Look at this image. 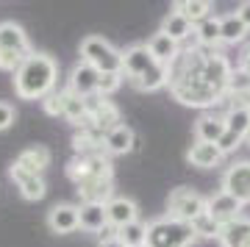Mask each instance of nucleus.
Masks as SVG:
<instances>
[{
	"label": "nucleus",
	"instance_id": "1",
	"mask_svg": "<svg viewBox=\"0 0 250 247\" xmlns=\"http://www.w3.org/2000/svg\"><path fill=\"white\" fill-rule=\"evenodd\" d=\"M231 62L220 50L189 47L181 50L178 59L170 64V95L181 106L214 108L225 97V86L231 78Z\"/></svg>",
	"mask_w": 250,
	"mask_h": 247
},
{
	"label": "nucleus",
	"instance_id": "2",
	"mask_svg": "<svg viewBox=\"0 0 250 247\" xmlns=\"http://www.w3.org/2000/svg\"><path fill=\"white\" fill-rule=\"evenodd\" d=\"M59 89V62L47 53H31L14 72V95L20 100H45Z\"/></svg>",
	"mask_w": 250,
	"mask_h": 247
},
{
	"label": "nucleus",
	"instance_id": "3",
	"mask_svg": "<svg viewBox=\"0 0 250 247\" xmlns=\"http://www.w3.org/2000/svg\"><path fill=\"white\" fill-rule=\"evenodd\" d=\"M31 50V39H28L25 28L17 25L14 20H3L0 22V70L3 72H17V67L25 62Z\"/></svg>",
	"mask_w": 250,
	"mask_h": 247
},
{
	"label": "nucleus",
	"instance_id": "4",
	"mask_svg": "<svg viewBox=\"0 0 250 247\" xmlns=\"http://www.w3.org/2000/svg\"><path fill=\"white\" fill-rule=\"evenodd\" d=\"M197 242L192 225L164 214L147 222V247H192Z\"/></svg>",
	"mask_w": 250,
	"mask_h": 247
},
{
	"label": "nucleus",
	"instance_id": "5",
	"mask_svg": "<svg viewBox=\"0 0 250 247\" xmlns=\"http://www.w3.org/2000/svg\"><path fill=\"white\" fill-rule=\"evenodd\" d=\"M81 62L92 64L100 75H123V50H117L114 44L98 34H89L81 39Z\"/></svg>",
	"mask_w": 250,
	"mask_h": 247
},
{
	"label": "nucleus",
	"instance_id": "6",
	"mask_svg": "<svg viewBox=\"0 0 250 247\" xmlns=\"http://www.w3.org/2000/svg\"><path fill=\"white\" fill-rule=\"evenodd\" d=\"M67 175L75 186L83 181H114V167L106 153H86V156H75L67 164Z\"/></svg>",
	"mask_w": 250,
	"mask_h": 247
},
{
	"label": "nucleus",
	"instance_id": "7",
	"mask_svg": "<svg viewBox=\"0 0 250 247\" xmlns=\"http://www.w3.org/2000/svg\"><path fill=\"white\" fill-rule=\"evenodd\" d=\"M114 125H120V108L108 100V97H86V131L98 133L100 139L106 136Z\"/></svg>",
	"mask_w": 250,
	"mask_h": 247
},
{
	"label": "nucleus",
	"instance_id": "8",
	"mask_svg": "<svg viewBox=\"0 0 250 247\" xmlns=\"http://www.w3.org/2000/svg\"><path fill=\"white\" fill-rule=\"evenodd\" d=\"M206 211V197L189 186H178L172 189L170 197H167V214L175 217V220H184V222H192L195 217Z\"/></svg>",
	"mask_w": 250,
	"mask_h": 247
},
{
	"label": "nucleus",
	"instance_id": "9",
	"mask_svg": "<svg viewBox=\"0 0 250 247\" xmlns=\"http://www.w3.org/2000/svg\"><path fill=\"white\" fill-rule=\"evenodd\" d=\"M220 192L231 194L236 203L250 206V159L228 164L220 178Z\"/></svg>",
	"mask_w": 250,
	"mask_h": 247
},
{
	"label": "nucleus",
	"instance_id": "10",
	"mask_svg": "<svg viewBox=\"0 0 250 247\" xmlns=\"http://www.w3.org/2000/svg\"><path fill=\"white\" fill-rule=\"evenodd\" d=\"M156 64L159 62L150 56V50H147L145 44H131V47L123 50V78H128L131 83H136V81L145 78Z\"/></svg>",
	"mask_w": 250,
	"mask_h": 247
},
{
	"label": "nucleus",
	"instance_id": "11",
	"mask_svg": "<svg viewBox=\"0 0 250 247\" xmlns=\"http://www.w3.org/2000/svg\"><path fill=\"white\" fill-rule=\"evenodd\" d=\"M98 81H100V72L86 62H78L75 67L70 70V81H67V92H72L75 97H95L98 95Z\"/></svg>",
	"mask_w": 250,
	"mask_h": 247
},
{
	"label": "nucleus",
	"instance_id": "12",
	"mask_svg": "<svg viewBox=\"0 0 250 247\" xmlns=\"http://www.w3.org/2000/svg\"><path fill=\"white\" fill-rule=\"evenodd\" d=\"M9 178L14 181V186L20 189V194L25 197V200H31V203H36V200H42L47 194V186H45V178L36 175V172H28V169H22L14 161L9 167Z\"/></svg>",
	"mask_w": 250,
	"mask_h": 247
},
{
	"label": "nucleus",
	"instance_id": "13",
	"mask_svg": "<svg viewBox=\"0 0 250 247\" xmlns=\"http://www.w3.org/2000/svg\"><path fill=\"white\" fill-rule=\"evenodd\" d=\"M106 220H108V228L120 230L139 220V206H136V200L125 197V194H114L106 203Z\"/></svg>",
	"mask_w": 250,
	"mask_h": 247
},
{
	"label": "nucleus",
	"instance_id": "14",
	"mask_svg": "<svg viewBox=\"0 0 250 247\" xmlns=\"http://www.w3.org/2000/svg\"><path fill=\"white\" fill-rule=\"evenodd\" d=\"M242 208H245V206L236 203L231 194H225V192H214L211 197H206V214L214 222H220V225L242 217Z\"/></svg>",
	"mask_w": 250,
	"mask_h": 247
},
{
	"label": "nucleus",
	"instance_id": "15",
	"mask_svg": "<svg viewBox=\"0 0 250 247\" xmlns=\"http://www.w3.org/2000/svg\"><path fill=\"white\" fill-rule=\"evenodd\" d=\"M47 228L59 233V236H67L72 230L81 228V220H78V206L72 203H56L50 211H47Z\"/></svg>",
	"mask_w": 250,
	"mask_h": 247
},
{
	"label": "nucleus",
	"instance_id": "16",
	"mask_svg": "<svg viewBox=\"0 0 250 247\" xmlns=\"http://www.w3.org/2000/svg\"><path fill=\"white\" fill-rule=\"evenodd\" d=\"M136 147V133L131 125H114L111 131L103 136V150H106V156H125V153H131Z\"/></svg>",
	"mask_w": 250,
	"mask_h": 247
},
{
	"label": "nucleus",
	"instance_id": "17",
	"mask_svg": "<svg viewBox=\"0 0 250 247\" xmlns=\"http://www.w3.org/2000/svg\"><path fill=\"white\" fill-rule=\"evenodd\" d=\"M220 247H248L250 242V217H236V220L225 222L220 236H217Z\"/></svg>",
	"mask_w": 250,
	"mask_h": 247
},
{
	"label": "nucleus",
	"instance_id": "18",
	"mask_svg": "<svg viewBox=\"0 0 250 247\" xmlns=\"http://www.w3.org/2000/svg\"><path fill=\"white\" fill-rule=\"evenodd\" d=\"M225 133V117L223 114H211L206 111L195 120V142H208V144H217Z\"/></svg>",
	"mask_w": 250,
	"mask_h": 247
},
{
	"label": "nucleus",
	"instance_id": "19",
	"mask_svg": "<svg viewBox=\"0 0 250 247\" xmlns=\"http://www.w3.org/2000/svg\"><path fill=\"white\" fill-rule=\"evenodd\" d=\"M145 47L150 50V56L156 59L159 64H167L170 67L175 59H178V53H181V44L175 42V39H170V36L164 34V31H156V34L145 42Z\"/></svg>",
	"mask_w": 250,
	"mask_h": 247
},
{
	"label": "nucleus",
	"instance_id": "20",
	"mask_svg": "<svg viewBox=\"0 0 250 247\" xmlns=\"http://www.w3.org/2000/svg\"><path fill=\"white\" fill-rule=\"evenodd\" d=\"M223 159L225 156L220 153V147L217 144H208V142H195L187 150V161L197 169H214L223 164Z\"/></svg>",
	"mask_w": 250,
	"mask_h": 247
},
{
	"label": "nucleus",
	"instance_id": "21",
	"mask_svg": "<svg viewBox=\"0 0 250 247\" xmlns=\"http://www.w3.org/2000/svg\"><path fill=\"white\" fill-rule=\"evenodd\" d=\"M81 203H100L106 206L114 197V181H83L75 186Z\"/></svg>",
	"mask_w": 250,
	"mask_h": 247
},
{
	"label": "nucleus",
	"instance_id": "22",
	"mask_svg": "<svg viewBox=\"0 0 250 247\" xmlns=\"http://www.w3.org/2000/svg\"><path fill=\"white\" fill-rule=\"evenodd\" d=\"M78 220H81V230H89V233H103V230H108L106 206H100V203H81Z\"/></svg>",
	"mask_w": 250,
	"mask_h": 247
},
{
	"label": "nucleus",
	"instance_id": "23",
	"mask_svg": "<svg viewBox=\"0 0 250 247\" xmlns=\"http://www.w3.org/2000/svg\"><path fill=\"white\" fill-rule=\"evenodd\" d=\"M50 161H53V156H50V150H47L45 144H31V147H25L17 156L20 167L28 169V172H36V175H42L50 167Z\"/></svg>",
	"mask_w": 250,
	"mask_h": 247
},
{
	"label": "nucleus",
	"instance_id": "24",
	"mask_svg": "<svg viewBox=\"0 0 250 247\" xmlns=\"http://www.w3.org/2000/svg\"><path fill=\"white\" fill-rule=\"evenodd\" d=\"M159 31H164V34L170 36V39H175L178 44H184L189 36H195V25H192V22H189L184 14H178L175 9H172L170 14H164Z\"/></svg>",
	"mask_w": 250,
	"mask_h": 247
},
{
	"label": "nucleus",
	"instance_id": "25",
	"mask_svg": "<svg viewBox=\"0 0 250 247\" xmlns=\"http://www.w3.org/2000/svg\"><path fill=\"white\" fill-rule=\"evenodd\" d=\"M248 34H250V31L245 28V22L236 17V11L220 17V42H223V44H239V42L248 39Z\"/></svg>",
	"mask_w": 250,
	"mask_h": 247
},
{
	"label": "nucleus",
	"instance_id": "26",
	"mask_svg": "<svg viewBox=\"0 0 250 247\" xmlns=\"http://www.w3.org/2000/svg\"><path fill=\"white\" fill-rule=\"evenodd\" d=\"M195 39H197V47H203V50H217V44H223L220 42V17L211 14V17H206L203 22H197Z\"/></svg>",
	"mask_w": 250,
	"mask_h": 247
},
{
	"label": "nucleus",
	"instance_id": "27",
	"mask_svg": "<svg viewBox=\"0 0 250 247\" xmlns=\"http://www.w3.org/2000/svg\"><path fill=\"white\" fill-rule=\"evenodd\" d=\"M172 9L178 14H184L192 25H197V22H203L206 17L214 14V3H208V0H178Z\"/></svg>",
	"mask_w": 250,
	"mask_h": 247
},
{
	"label": "nucleus",
	"instance_id": "28",
	"mask_svg": "<svg viewBox=\"0 0 250 247\" xmlns=\"http://www.w3.org/2000/svg\"><path fill=\"white\" fill-rule=\"evenodd\" d=\"M225 131L236 133V136H248L250 131V106H231L225 114Z\"/></svg>",
	"mask_w": 250,
	"mask_h": 247
},
{
	"label": "nucleus",
	"instance_id": "29",
	"mask_svg": "<svg viewBox=\"0 0 250 247\" xmlns=\"http://www.w3.org/2000/svg\"><path fill=\"white\" fill-rule=\"evenodd\" d=\"M62 117L81 131V128L86 125V100H83V97H75L72 92H67V97H64V114Z\"/></svg>",
	"mask_w": 250,
	"mask_h": 247
},
{
	"label": "nucleus",
	"instance_id": "30",
	"mask_svg": "<svg viewBox=\"0 0 250 247\" xmlns=\"http://www.w3.org/2000/svg\"><path fill=\"white\" fill-rule=\"evenodd\" d=\"M117 239H120L125 247H145L147 245V222L136 220V222H131V225H125V228L117 230Z\"/></svg>",
	"mask_w": 250,
	"mask_h": 247
},
{
	"label": "nucleus",
	"instance_id": "31",
	"mask_svg": "<svg viewBox=\"0 0 250 247\" xmlns=\"http://www.w3.org/2000/svg\"><path fill=\"white\" fill-rule=\"evenodd\" d=\"M189 225H192V230H195L197 239H217V236H220V230H223V225H220V222H214L206 211L200 214V217H195Z\"/></svg>",
	"mask_w": 250,
	"mask_h": 247
},
{
	"label": "nucleus",
	"instance_id": "32",
	"mask_svg": "<svg viewBox=\"0 0 250 247\" xmlns=\"http://www.w3.org/2000/svg\"><path fill=\"white\" fill-rule=\"evenodd\" d=\"M64 97H67V89H56L42 100V108H45L47 117H62L64 114Z\"/></svg>",
	"mask_w": 250,
	"mask_h": 247
},
{
	"label": "nucleus",
	"instance_id": "33",
	"mask_svg": "<svg viewBox=\"0 0 250 247\" xmlns=\"http://www.w3.org/2000/svg\"><path fill=\"white\" fill-rule=\"evenodd\" d=\"M120 86H123V75H114V72L100 75V81H98V95H100V97H108V95H114Z\"/></svg>",
	"mask_w": 250,
	"mask_h": 247
},
{
	"label": "nucleus",
	"instance_id": "34",
	"mask_svg": "<svg viewBox=\"0 0 250 247\" xmlns=\"http://www.w3.org/2000/svg\"><path fill=\"white\" fill-rule=\"evenodd\" d=\"M14 120H17V108L11 106V103H6V100H0V133L9 131L11 125H14Z\"/></svg>",
	"mask_w": 250,
	"mask_h": 247
},
{
	"label": "nucleus",
	"instance_id": "35",
	"mask_svg": "<svg viewBox=\"0 0 250 247\" xmlns=\"http://www.w3.org/2000/svg\"><path fill=\"white\" fill-rule=\"evenodd\" d=\"M242 142H245L242 136H236V133H231V131H225L223 139L217 142V147H220V153H223V156H228V153H233L236 147H239Z\"/></svg>",
	"mask_w": 250,
	"mask_h": 247
},
{
	"label": "nucleus",
	"instance_id": "36",
	"mask_svg": "<svg viewBox=\"0 0 250 247\" xmlns=\"http://www.w3.org/2000/svg\"><path fill=\"white\" fill-rule=\"evenodd\" d=\"M98 247H125L123 242H120V239H117V230H103V233H100V242H98Z\"/></svg>",
	"mask_w": 250,
	"mask_h": 247
},
{
	"label": "nucleus",
	"instance_id": "37",
	"mask_svg": "<svg viewBox=\"0 0 250 247\" xmlns=\"http://www.w3.org/2000/svg\"><path fill=\"white\" fill-rule=\"evenodd\" d=\"M236 17H239L242 22H245V28L250 31V0H245V3L236 6Z\"/></svg>",
	"mask_w": 250,
	"mask_h": 247
},
{
	"label": "nucleus",
	"instance_id": "38",
	"mask_svg": "<svg viewBox=\"0 0 250 247\" xmlns=\"http://www.w3.org/2000/svg\"><path fill=\"white\" fill-rule=\"evenodd\" d=\"M239 70L250 75V44L245 47V50H242V56H239Z\"/></svg>",
	"mask_w": 250,
	"mask_h": 247
},
{
	"label": "nucleus",
	"instance_id": "39",
	"mask_svg": "<svg viewBox=\"0 0 250 247\" xmlns=\"http://www.w3.org/2000/svg\"><path fill=\"white\" fill-rule=\"evenodd\" d=\"M245 142H248V144H250V131H248V136H245Z\"/></svg>",
	"mask_w": 250,
	"mask_h": 247
},
{
	"label": "nucleus",
	"instance_id": "40",
	"mask_svg": "<svg viewBox=\"0 0 250 247\" xmlns=\"http://www.w3.org/2000/svg\"><path fill=\"white\" fill-rule=\"evenodd\" d=\"M248 247H250V242H248Z\"/></svg>",
	"mask_w": 250,
	"mask_h": 247
},
{
	"label": "nucleus",
	"instance_id": "41",
	"mask_svg": "<svg viewBox=\"0 0 250 247\" xmlns=\"http://www.w3.org/2000/svg\"><path fill=\"white\" fill-rule=\"evenodd\" d=\"M145 247H147V245H145Z\"/></svg>",
	"mask_w": 250,
	"mask_h": 247
}]
</instances>
